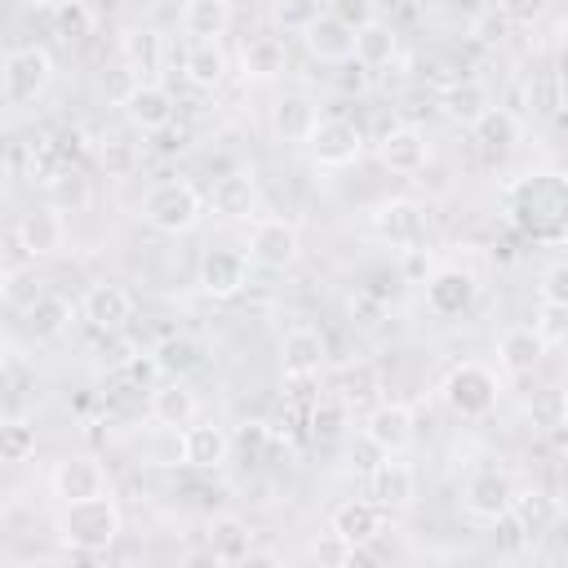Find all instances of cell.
Returning a JSON list of instances; mask_svg holds the SVG:
<instances>
[{
  "label": "cell",
  "mask_w": 568,
  "mask_h": 568,
  "mask_svg": "<svg viewBox=\"0 0 568 568\" xmlns=\"http://www.w3.org/2000/svg\"><path fill=\"white\" fill-rule=\"evenodd\" d=\"M506 213L510 222L541 240H568V173H528L506 186Z\"/></svg>",
  "instance_id": "obj_1"
},
{
  "label": "cell",
  "mask_w": 568,
  "mask_h": 568,
  "mask_svg": "<svg viewBox=\"0 0 568 568\" xmlns=\"http://www.w3.org/2000/svg\"><path fill=\"white\" fill-rule=\"evenodd\" d=\"M120 524H124L120 506L102 493V497H89V501H67L62 519H58V537L75 555H102L120 541Z\"/></svg>",
  "instance_id": "obj_2"
},
{
  "label": "cell",
  "mask_w": 568,
  "mask_h": 568,
  "mask_svg": "<svg viewBox=\"0 0 568 568\" xmlns=\"http://www.w3.org/2000/svg\"><path fill=\"white\" fill-rule=\"evenodd\" d=\"M204 213V195L186 182V178H164L142 195V222L160 235H182L200 222Z\"/></svg>",
  "instance_id": "obj_3"
},
{
  "label": "cell",
  "mask_w": 568,
  "mask_h": 568,
  "mask_svg": "<svg viewBox=\"0 0 568 568\" xmlns=\"http://www.w3.org/2000/svg\"><path fill=\"white\" fill-rule=\"evenodd\" d=\"M53 80V58L40 49V44H22V49H9L4 58V71H0V84H4V102L9 106H27L36 102Z\"/></svg>",
  "instance_id": "obj_4"
},
{
  "label": "cell",
  "mask_w": 568,
  "mask_h": 568,
  "mask_svg": "<svg viewBox=\"0 0 568 568\" xmlns=\"http://www.w3.org/2000/svg\"><path fill=\"white\" fill-rule=\"evenodd\" d=\"M497 373L493 368H484V364H475V359H466V364H457L448 377H444V399H448V408L457 413V417H484L493 404H497Z\"/></svg>",
  "instance_id": "obj_5"
},
{
  "label": "cell",
  "mask_w": 568,
  "mask_h": 568,
  "mask_svg": "<svg viewBox=\"0 0 568 568\" xmlns=\"http://www.w3.org/2000/svg\"><path fill=\"white\" fill-rule=\"evenodd\" d=\"M306 146H311V155H315L320 169H346V164H355L364 155V133H359L355 120L328 115V120L315 124V133H311Z\"/></svg>",
  "instance_id": "obj_6"
},
{
  "label": "cell",
  "mask_w": 568,
  "mask_h": 568,
  "mask_svg": "<svg viewBox=\"0 0 568 568\" xmlns=\"http://www.w3.org/2000/svg\"><path fill=\"white\" fill-rule=\"evenodd\" d=\"M373 231H377V240H386L399 253L422 248V240H426V209L417 200H386L373 213Z\"/></svg>",
  "instance_id": "obj_7"
},
{
  "label": "cell",
  "mask_w": 568,
  "mask_h": 568,
  "mask_svg": "<svg viewBox=\"0 0 568 568\" xmlns=\"http://www.w3.org/2000/svg\"><path fill=\"white\" fill-rule=\"evenodd\" d=\"M297 231H293V222H284V217H257L253 222V235H248V257L257 262V266H271V271H284V266H293L297 262Z\"/></svg>",
  "instance_id": "obj_8"
},
{
  "label": "cell",
  "mask_w": 568,
  "mask_h": 568,
  "mask_svg": "<svg viewBox=\"0 0 568 568\" xmlns=\"http://www.w3.org/2000/svg\"><path fill=\"white\" fill-rule=\"evenodd\" d=\"M13 235L22 240V248L31 253V262H36V257H53V253L67 244V222H62V209L40 204V209L22 213V217L13 222Z\"/></svg>",
  "instance_id": "obj_9"
},
{
  "label": "cell",
  "mask_w": 568,
  "mask_h": 568,
  "mask_svg": "<svg viewBox=\"0 0 568 568\" xmlns=\"http://www.w3.org/2000/svg\"><path fill=\"white\" fill-rule=\"evenodd\" d=\"M80 315H84L93 328L115 333V328H124V324H129V315H133V293H129L124 284L98 280V284H89V288H84Z\"/></svg>",
  "instance_id": "obj_10"
},
{
  "label": "cell",
  "mask_w": 568,
  "mask_h": 568,
  "mask_svg": "<svg viewBox=\"0 0 568 568\" xmlns=\"http://www.w3.org/2000/svg\"><path fill=\"white\" fill-rule=\"evenodd\" d=\"M53 493L58 501H89V497H102L106 493V470L93 462V457H67L53 466Z\"/></svg>",
  "instance_id": "obj_11"
},
{
  "label": "cell",
  "mask_w": 568,
  "mask_h": 568,
  "mask_svg": "<svg viewBox=\"0 0 568 568\" xmlns=\"http://www.w3.org/2000/svg\"><path fill=\"white\" fill-rule=\"evenodd\" d=\"M377 155H382V164L390 169V173H422L426 169V160H430V142H426V133L422 129H413V124H399V129H390L382 142H377Z\"/></svg>",
  "instance_id": "obj_12"
},
{
  "label": "cell",
  "mask_w": 568,
  "mask_h": 568,
  "mask_svg": "<svg viewBox=\"0 0 568 568\" xmlns=\"http://www.w3.org/2000/svg\"><path fill=\"white\" fill-rule=\"evenodd\" d=\"M382 524H386V506H377L373 497H351L333 510V532H342L351 546H368L382 537Z\"/></svg>",
  "instance_id": "obj_13"
},
{
  "label": "cell",
  "mask_w": 568,
  "mask_h": 568,
  "mask_svg": "<svg viewBox=\"0 0 568 568\" xmlns=\"http://www.w3.org/2000/svg\"><path fill=\"white\" fill-rule=\"evenodd\" d=\"M124 111L138 129L155 133V129H169L173 124V93L155 80H138L129 93H124Z\"/></svg>",
  "instance_id": "obj_14"
},
{
  "label": "cell",
  "mask_w": 568,
  "mask_h": 568,
  "mask_svg": "<svg viewBox=\"0 0 568 568\" xmlns=\"http://www.w3.org/2000/svg\"><path fill=\"white\" fill-rule=\"evenodd\" d=\"M475 302V275L470 271H462V266H444V271H435L430 280H426V306L435 311V315H462L466 306Z\"/></svg>",
  "instance_id": "obj_15"
},
{
  "label": "cell",
  "mask_w": 568,
  "mask_h": 568,
  "mask_svg": "<svg viewBox=\"0 0 568 568\" xmlns=\"http://www.w3.org/2000/svg\"><path fill=\"white\" fill-rule=\"evenodd\" d=\"M22 328L36 337V342H53L71 328V302L58 297V293H36L31 302H22Z\"/></svg>",
  "instance_id": "obj_16"
},
{
  "label": "cell",
  "mask_w": 568,
  "mask_h": 568,
  "mask_svg": "<svg viewBox=\"0 0 568 568\" xmlns=\"http://www.w3.org/2000/svg\"><path fill=\"white\" fill-rule=\"evenodd\" d=\"M244 275H248V257L235 253V248H209L204 262H200V284L204 293L213 297H231L244 288Z\"/></svg>",
  "instance_id": "obj_17"
},
{
  "label": "cell",
  "mask_w": 568,
  "mask_h": 568,
  "mask_svg": "<svg viewBox=\"0 0 568 568\" xmlns=\"http://www.w3.org/2000/svg\"><path fill=\"white\" fill-rule=\"evenodd\" d=\"M226 453H231V435L222 430V426H213V422H191L186 430H182V462L186 466H195V470H217L222 462H226Z\"/></svg>",
  "instance_id": "obj_18"
},
{
  "label": "cell",
  "mask_w": 568,
  "mask_h": 568,
  "mask_svg": "<svg viewBox=\"0 0 568 568\" xmlns=\"http://www.w3.org/2000/svg\"><path fill=\"white\" fill-rule=\"evenodd\" d=\"M373 501L377 506H386V510H404L413 497H417V475H413V466H404V462H390V453L373 466Z\"/></svg>",
  "instance_id": "obj_19"
},
{
  "label": "cell",
  "mask_w": 568,
  "mask_h": 568,
  "mask_svg": "<svg viewBox=\"0 0 568 568\" xmlns=\"http://www.w3.org/2000/svg\"><path fill=\"white\" fill-rule=\"evenodd\" d=\"M302 36L320 62H351L355 58V31L333 13H320Z\"/></svg>",
  "instance_id": "obj_20"
},
{
  "label": "cell",
  "mask_w": 568,
  "mask_h": 568,
  "mask_svg": "<svg viewBox=\"0 0 568 568\" xmlns=\"http://www.w3.org/2000/svg\"><path fill=\"white\" fill-rule=\"evenodd\" d=\"M364 435L382 448V453H399L408 448L413 439V413L404 404H377L368 417H364Z\"/></svg>",
  "instance_id": "obj_21"
},
{
  "label": "cell",
  "mask_w": 568,
  "mask_h": 568,
  "mask_svg": "<svg viewBox=\"0 0 568 568\" xmlns=\"http://www.w3.org/2000/svg\"><path fill=\"white\" fill-rule=\"evenodd\" d=\"M209 559L213 564H244L253 559V532L240 515H217L209 524Z\"/></svg>",
  "instance_id": "obj_22"
},
{
  "label": "cell",
  "mask_w": 568,
  "mask_h": 568,
  "mask_svg": "<svg viewBox=\"0 0 568 568\" xmlns=\"http://www.w3.org/2000/svg\"><path fill=\"white\" fill-rule=\"evenodd\" d=\"M209 204L222 217H248L257 209V182H253V173H244V169L222 173L213 182V191H209Z\"/></svg>",
  "instance_id": "obj_23"
},
{
  "label": "cell",
  "mask_w": 568,
  "mask_h": 568,
  "mask_svg": "<svg viewBox=\"0 0 568 568\" xmlns=\"http://www.w3.org/2000/svg\"><path fill=\"white\" fill-rule=\"evenodd\" d=\"M280 364L284 377H315L324 364V337L315 328H288L280 342Z\"/></svg>",
  "instance_id": "obj_24"
},
{
  "label": "cell",
  "mask_w": 568,
  "mask_h": 568,
  "mask_svg": "<svg viewBox=\"0 0 568 568\" xmlns=\"http://www.w3.org/2000/svg\"><path fill=\"white\" fill-rule=\"evenodd\" d=\"M195 413H200V399H195V390H191L182 377H173V382H164V386L151 390V417H155L160 426H169V430L191 426Z\"/></svg>",
  "instance_id": "obj_25"
},
{
  "label": "cell",
  "mask_w": 568,
  "mask_h": 568,
  "mask_svg": "<svg viewBox=\"0 0 568 568\" xmlns=\"http://www.w3.org/2000/svg\"><path fill=\"white\" fill-rule=\"evenodd\" d=\"M315 124H320V111H315V102L302 98V93L280 98L275 111H271V129H275L280 142H311Z\"/></svg>",
  "instance_id": "obj_26"
},
{
  "label": "cell",
  "mask_w": 568,
  "mask_h": 568,
  "mask_svg": "<svg viewBox=\"0 0 568 568\" xmlns=\"http://www.w3.org/2000/svg\"><path fill=\"white\" fill-rule=\"evenodd\" d=\"M541 355H546V337L537 328H528V324L501 333V342H497V359L510 373H532L541 364Z\"/></svg>",
  "instance_id": "obj_27"
},
{
  "label": "cell",
  "mask_w": 568,
  "mask_h": 568,
  "mask_svg": "<svg viewBox=\"0 0 568 568\" xmlns=\"http://www.w3.org/2000/svg\"><path fill=\"white\" fill-rule=\"evenodd\" d=\"M510 501H515V488L501 475H493V470L488 475H475L470 488H466V510L475 519H501L510 510Z\"/></svg>",
  "instance_id": "obj_28"
},
{
  "label": "cell",
  "mask_w": 568,
  "mask_h": 568,
  "mask_svg": "<svg viewBox=\"0 0 568 568\" xmlns=\"http://www.w3.org/2000/svg\"><path fill=\"white\" fill-rule=\"evenodd\" d=\"M182 71H186V80H191L195 89H213V84H222V75H226V58H222L217 40H191L186 53H182Z\"/></svg>",
  "instance_id": "obj_29"
},
{
  "label": "cell",
  "mask_w": 568,
  "mask_h": 568,
  "mask_svg": "<svg viewBox=\"0 0 568 568\" xmlns=\"http://www.w3.org/2000/svg\"><path fill=\"white\" fill-rule=\"evenodd\" d=\"M182 27L195 40H217L231 27V0H186L182 4Z\"/></svg>",
  "instance_id": "obj_30"
},
{
  "label": "cell",
  "mask_w": 568,
  "mask_h": 568,
  "mask_svg": "<svg viewBox=\"0 0 568 568\" xmlns=\"http://www.w3.org/2000/svg\"><path fill=\"white\" fill-rule=\"evenodd\" d=\"M124 62H129V71L142 80H151L155 71H160V62H164V36L160 31H151V27H138V31H129L124 36Z\"/></svg>",
  "instance_id": "obj_31"
},
{
  "label": "cell",
  "mask_w": 568,
  "mask_h": 568,
  "mask_svg": "<svg viewBox=\"0 0 568 568\" xmlns=\"http://www.w3.org/2000/svg\"><path fill=\"white\" fill-rule=\"evenodd\" d=\"M470 129H475V142H479V151H484V155H506V151L515 146V138H519L515 115H510V111H501V106H488Z\"/></svg>",
  "instance_id": "obj_32"
},
{
  "label": "cell",
  "mask_w": 568,
  "mask_h": 568,
  "mask_svg": "<svg viewBox=\"0 0 568 568\" xmlns=\"http://www.w3.org/2000/svg\"><path fill=\"white\" fill-rule=\"evenodd\" d=\"M284 62H288V49H284L280 36H248V40H244V71H248V75L271 80V75L284 71Z\"/></svg>",
  "instance_id": "obj_33"
},
{
  "label": "cell",
  "mask_w": 568,
  "mask_h": 568,
  "mask_svg": "<svg viewBox=\"0 0 568 568\" xmlns=\"http://www.w3.org/2000/svg\"><path fill=\"white\" fill-rule=\"evenodd\" d=\"M444 111H448L453 120H462V124H475V120L488 111L484 84H475V80H453L448 93H444Z\"/></svg>",
  "instance_id": "obj_34"
},
{
  "label": "cell",
  "mask_w": 568,
  "mask_h": 568,
  "mask_svg": "<svg viewBox=\"0 0 568 568\" xmlns=\"http://www.w3.org/2000/svg\"><path fill=\"white\" fill-rule=\"evenodd\" d=\"M44 191H49V204L53 209H71V213H80V209H89V200H93V191H89V178L84 173H75V169H62L53 182H44Z\"/></svg>",
  "instance_id": "obj_35"
},
{
  "label": "cell",
  "mask_w": 568,
  "mask_h": 568,
  "mask_svg": "<svg viewBox=\"0 0 568 568\" xmlns=\"http://www.w3.org/2000/svg\"><path fill=\"white\" fill-rule=\"evenodd\" d=\"M355 58H359L364 67H386V62L395 58V31L382 27V22L359 27V31H355Z\"/></svg>",
  "instance_id": "obj_36"
},
{
  "label": "cell",
  "mask_w": 568,
  "mask_h": 568,
  "mask_svg": "<svg viewBox=\"0 0 568 568\" xmlns=\"http://www.w3.org/2000/svg\"><path fill=\"white\" fill-rule=\"evenodd\" d=\"M510 515L528 528V537H537V532H546V528L555 524V501H550L546 493H515Z\"/></svg>",
  "instance_id": "obj_37"
},
{
  "label": "cell",
  "mask_w": 568,
  "mask_h": 568,
  "mask_svg": "<svg viewBox=\"0 0 568 568\" xmlns=\"http://www.w3.org/2000/svg\"><path fill=\"white\" fill-rule=\"evenodd\" d=\"M160 373H164V368H160L155 355H124L120 368H115V382H120L124 390H155Z\"/></svg>",
  "instance_id": "obj_38"
},
{
  "label": "cell",
  "mask_w": 568,
  "mask_h": 568,
  "mask_svg": "<svg viewBox=\"0 0 568 568\" xmlns=\"http://www.w3.org/2000/svg\"><path fill=\"white\" fill-rule=\"evenodd\" d=\"M53 31H58L62 40H84V36L93 31V9H89L84 0H62V4L53 9Z\"/></svg>",
  "instance_id": "obj_39"
},
{
  "label": "cell",
  "mask_w": 568,
  "mask_h": 568,
  "mask_svg": "<svg viewBox=\"0 0 568 568\" xmlns=\"http://www.w3.org/2000/svg\"><path fill=\"white\" fill-rule=\"evenodd\" d=\"M155 359H160V368H164L169 377H182L186 368L200 364V346H195L191 337H164L160 351H155Z\"/></svg>",
  "instance_id": "obj_40"
},
{
  "label": "cell",
  "mask_w": 568,
  "mask_h": 568,
  "mask_svg": "<svg viewBox=\"0 0 568 568\" xmlns=\"http://www.w3.org/2000/svg\"><path fill=\"white\" fill-rule=\"evenodd\" d=\"M306 422H311V435L315 439H337L342 426H346V399H315L311 413H306Z\"/></svg>",
  "instance_id": "obj_41"
},
{
  "label": "cell",
  "mask_w": 568,
  "mask_h": 568,
  "mask_svg": "<svg viewBox=\"0 0 568 568\" xmlns=\"http://www.w3.org/2000/svg\"><path fill=\"white\" fill-rule=\"evenodd\" d=\"M31 453H36V426H27V422L9 417V422H4V430H0V457L13 466V462H27Z\"/></svg>",
  "instance_id": "obj_42"
},
{
  "label": "cell",
  "mask_w": 568,
  "mask_h": 568,
  "mask_svg": "<svg viewBox=\"0 0 568 568\" xmlns=\"http://www.w3.org/2000/svg\"><path fill=\"white\" fill-rule=\"evenodd\" d=\"M528 413H532V422H537L541 430H559V426L568 422V395H564V390H541V395L528 404Z\"/></svg>",
  "instance_id": "obj_43"
},
{
  "label": "cell",
  "mask_w": 568,
  "mask_h": 568,
  "mask_svg": "<svg viewBox=\"0 0 568 568\" xmlns=\"http://www.w3.org/2000/svg\"><path fill=\"white\" fill-rule=\"evenodd\" d=\"M532 328L546 337V346L568 342V306H559V302H541V311H537V324H532Z\"/></svg>",
  "instance_id": "obj_44"
},
{
  "label": "cell",
  "mask_w": 568,
  "mask_h": 568,
  "mask_svg": "<svg viewBox=\"0 0 568 568\" xmlns=\"http://www.w3.org/2000/svg\"><path fill=\"white\" fill-rule=\"evenodd\" d=\"M373 390H377V373H373L368 364H351V368H346L342 399H346V404H364V399H373Z\"/></svg>",
  "instance_id": "obj_45"
},
{
  "label": "cell",
  "mask_w": 568,
  "mask_h": 568,
  "mask_svg": "<svg viewBox=\"0 0 568 568\" xmlns=\"http://www.w3.org/2000/svg\"><path fill=\"white\" fill-rule=\"evenodd\" d=\"M311 559H320V564H355V546H351L342 532L328 528V537H320V541L311 546Z\"/></svg>",
  "instance_id": "obj_46"
},
{
  "label": "cell",
  "mask_w": 568,
  "mask_h": 568,
  "mask_svg": "<svg viewBox=\"0 0 568 568\" xmlns=\"http://www.w3.org/2000/svg\"><path fill=\"white\" fill-rule=\"evenodd\" d=\"M333 18H342L351 31H359V27H368L373 22V0H333V9H328Z\"/></svg>",
  "instance_id": "obj_47"
},
{
  "label": "cell",
  "mask_w": 568,
  "mask_h": 568,
  "mask_svg": "<svg viewBox=\"0 0 568 568\" xmlns=\"http://www.w3.org/2000/svg\"><path fill=\"white\" fill-rule=\"evenodd\" d=\"M275 18H280V27L306 31V27L320 18V9H315V4H306V0H288V4H280V9H275Z\"/></svg>",
  "instance_id": "obj_48"
},
{
  "label": "cell",
  "mask_w": 568,
  "mask_h": 568,
  "mask_svg": "<svg viewBox=\"0 0 568 568\" xmlns=\"http://www.w3.org/2000/svg\"><path fill=\"white\" fill-rule=\"evenodd\" d=\"M541 302L568 306V262H559V266H550V271L541 275Z\"/></svg>",
  "instance_id": "obj_49"
},
{
  "label": "cell",
  "mask_w": 568,
  "mask_h": 568,
  "mask_svg": "<svg viewBox=\"0 0 568 568\" xmlns=\"http://www.w3.org/2000/svg\"><path fill=\"white\" fill-rule=\"evenodd\" d=\"M497 9H501L510 22H537V18L550 9V0H497Z\"/></svg>",
  "instance_id": "obj_50"
},
{
  "label": "cell",
  "mask_w": 568,
  "mask_h": 568,
  "mask_svg": "<svg viewBox=\"0 0 568 568\" xmlns=\"http://www.w3.org/2000/svg\"><path fill=\"white\" fill-rule=\"evenodd\" d=\"M102 164H106L111 173H129V169H133V146H129L124 138H111V142L102 146Z\"/></svg>",
  "instance_id": "obj_51"
},
{
  "label": "cell",
  "mask_w": 568,
  "mask_h": 568,
  "mask_svg": "<svg viewBox=\"0 0 568 568\" xmlns=\"http://www.w3.org/2000/svg\"><path fill=\"white\" fill-rule=\"evenodd\" d=\"M555 71H559V84L568 89V40L559 44V58H555Z\"/></svg>",
  "instance_id": "obj_52"
},
{
  "label": "cell",
  "mask_w": 568,
  "mask_h": 568,
  "mask_svg": "<svg viewBox=\"0 0 568 568\" xmlns=\"http://www.w3.org/2000/svg\"><path fill=\"white\" fill-rule=\"evenodd\" d=\"M27 4H36V9H58L62 0H27Z\"/></svg>",
  "instance_id": "obj_53"
},
{
  "label": "cell",
  "mask_w": 568,
  "mask_h": 568,
  "mask_svg": "<svg viewBox=\"0 0 568 568\" xmlns=\"http://www.w3.org/2000/svg\"><path fill=\"white\" fill-rule=\"evenodd\" d=\"M453 4H466V9H475V4H484V0H453Z\"/></svg>",
  "instance_id": "obj_54"
},
{
  "label": "cell",
  "mask_w": 568,
  "mask_h": 568,
  "mask_svg": "<svg viewBox=\"0 0 568 568\" xmlns=\"http://www.w3.org/2000/svg\"><path fill=\"white\" fill-rule=\"evenodd\" d=\"M164 4H178V0H164ZM182 4H186V0H182Z\"/></svg>",
  "instance_id": "obj_55"
}]
</instances>
